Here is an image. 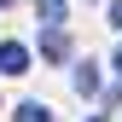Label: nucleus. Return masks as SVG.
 <instances>
[{"label": "nucleus", "mask_w": 122, "mask_h": 122, "mask_svg": "<svg viewBox=\"0 0 122 122\" xmlns=\"http://www.w3.org/2000/svg\"><path fill=\"white\" fill-rule=\"evenodd\" d=\"M23 70H29V47L0 41V76H23Z\"/></svg>", "instance_id": "1"}, {"label": "nucleus", "mask_w": 122, "mask_h": 122, "mask_svg": "<svg viewBox=\"0 0 122 122\" xmlns=\"http://www.w3.org/2000/svg\"><path fill=\"white\" fill-rule=\"evenodd\" d=\"M64 52H70V35H64L58 23H47V35H41V58H52V64H58Z\"/></svg>", "instance_id": "2"}, {"label": "nucleus", "mask_w": 122, "mask_h": 122, "mask_svg": "<svg viewBox=\"0 0 122 122\" xmlns=\"http://www.w3.org/2000/svg\"><path fill=\"white\" fill-rule=\"evenodd\" d=\"M18 122H52V111L41 99H29V105H18Z\"/></svg>", "instance_id": "3"}, {"label": "nucleus", "mask_w": 122, "mask_h": 122, "mask_svg": "<svg viewBox=\"0 0 122 122\" xmlns=\"http://www.w3.org/2000/svg\"><path fill=\"white\" fill-rule=\"evenodd\" d=\"M76 93H99V70H93V64L76 70Z\"/></svg>", "instance_id": "4"}, {"label": "nucleus", "mask_w": 122, "mask_h": 122, "mask_svg": "<svg viewBox=\"0 0 122 122\" xmlns=\"http://www.w3.org/2000/svg\"><path fill=\"white\" fill-rule=\"evenodd\" d=\"M35 12H41V23H64V0H35Z\"/></svg>", "instance_id": "5"}, {"label": "nucleus", "mask_w": 122, "mask_h": 122, "mask_svg": "<svg viewBox=\"0 0 122 122\" xmlns=\"http://www.w3.org/2000/svg\"><path fill=\"white\" fill-rule=\"evenodd\" d=\"M111 23H116V29H122V0H111Z\"/></svg>", "instance_id": "6"}, {"label": "nucleus", "mask_w": 122, "mask_h": 122, "mask_svg": "<svg viewBox=\"0 0 122 122\" xmlns=\"http://www.w3.org/2000/svg\"><path fill=\"white\" fill-rule=\"evenodd\" d=\"M116 70H122V47H116Z\"/></svg>", "instance_id": "7"}, {"label": "nucleus", "mask_w": 122, "mask_h": 122, "mask_svg": "<svg viewBox=\"0 0 122 122\" xmlns=\"http://www.w3.org/2000/svg\"><path fill=\"white\" fill-rule=\"evenodd\" d=\"M0 6H12V0H0Z\"/></svg>", "instance_id": "8"}, {"label": "nucleus", "mask_w": 122, "mask_h": 122, "mask_svg": "<svg viewBox=\"0 0 122 122\" xmlns=\"http://www.w3.org/2000/svg\"><path fill=\"white\" fill-rule=\"evenodd\" d=\"M87 122H99V116H87Z\"/></svg>", "instance_id": "9"}]
</instances>
